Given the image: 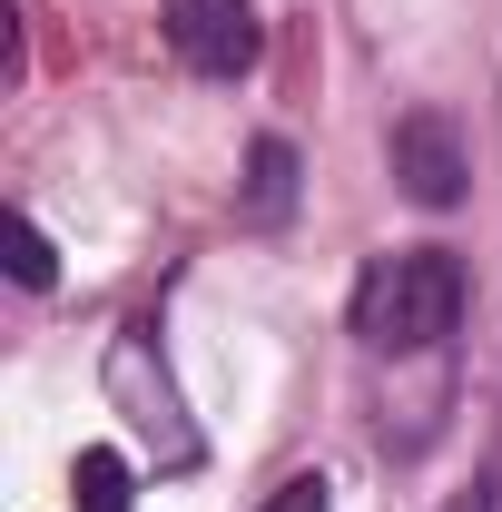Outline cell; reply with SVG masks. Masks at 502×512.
<instances>
[{
    "instance_id": "8992f818",
    "label": "cell",
    "mask_w": 502,
    "mask_h": 512,
    "mask_svg": "<svg viewBox=\"0 0 502 512\" xmlns=\"http://www.w3.org/2000/svg\"><path fill=\"white\" fill-rule=\"evenodd\" d=\"M69 493H79V512H128V463L109 444H89L79 473H69Z\"/></svg>"
},
{
    "instance_id": "6da1fadb",
    "label": "cell",
    "mask_w": 502,
    "mask_h": 512,
    "mask_svg": "<svg viewBox=\"0 0 502 512\" xmlns=\"http://www.w3.org/2000/svg\"><path fill=\"white\" fill-rule=\"evenodd\" d=\"M463 316V266L443 247H404V256H375L365 286H355V335L375 355H424L443 345Z\"/></svg>"
},
{
    "instance_id": "52a82bcc",
    "label": "cell",
    "mask_w": 502,
    "mask_h": 512,
    "mask_svg": "<svg viewBox=\"0 0 502 512\" xmlns=\"http://www.w3.org/2000/svg\"><path fill=\"white\" fill-rule=\"evenodd\" d=\"M10 266H20V286H50V237L30 217H10Z\"/></svg>"
},
{
    "instance_id": "7a4b0ae2",
    "label": "cell",
    "mask_w": 502,
    "mask_h": 512,
    "mask_svg": "<svg viewBox=\"0 0 502 512\" xmlns=\"http://www.w3.org/2000/svg\"><path fill=\"white\" fill-rule=\"evenodd\" d=\"M168 50H178L197 79H237V69H256L266 30H256L247 0H168Z\"/></svg>"
},
{
    "instance_id": "277c9868",
    "label": "cell",
    "mask_w": 502,
    "mask_h": 512,
    "mask_svg": "<svg viewBox=\"0 0 502 512\" xmlns=\"http://www.w3.org/2000/svg\"><path fill=\"white\" fill-rule=\"evenodd\" d=\"M109 394H128V404H138L128 424H138V434H158V444H168V463H188V453H197V434L178 424V394H168V384L148 394V335H128L119 355H109Z\"/></svg>"
},
{
    "instance_id": "5b68a950",
    "label": "cell",
    "mask_w": 502,
    "mask_h": 512,
    "mask_svg": "<svg viewBox=\"0 0 502 512\" xmlns=\"http://www.w3.org/2000/svg\"><path fill=\"white\" fill-rule=\"evenodd\" d=\"M286 207H296V148H286V138H256V158H247V217L276 227Z\"/></svg>"
},
{
    "instance_id": "ba28073f",
    "label": "cell",
    "mask_w": 502,
    "mask_h": 512,
    "mask_svg": "<svg viewBox=\"0 0 502 512\" xmlns=\"http://www.w3.org/2000/svg\"><path fill=\"white\" fill-rule=\"evenodd\" d=\"M266 512H335L325 503V473H286V483L266 493Z\"/></svg>"
},
{
    "instance_id": "3957f363",
    "label": "cell",
    "mask_w": 502,
    "mask_h": 512,
    "mask_svg": "<svg viewBox=\"0 0 502 512\" xmlns=\"http://www.w3.org/2000/svg\"><path fill=\"white\" fill-rule=\"evenodd\" d=\"M384 158H394V178H404L414 207H453V197L473 188V158H463V138H453L443 109H404L394 138H384Z\"/></svg>"
},
{
    "instance_id": "9c48e42d",
    "label": "cell",
    "mask_w": 502,
    "mask_h": 512,
    "mask_svg": "<svg viewBox=\"0 0 502 512\" xmlns=\"http://www.w3.org/2000/svg\"><path fill=\"white\" fill-rule=\"evenodd\" d=\"M483 493H493V503H483V512H502V453H493V473H483Z\"/></svg>"
}]
</instances>
